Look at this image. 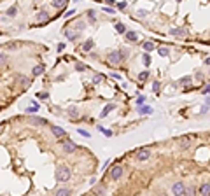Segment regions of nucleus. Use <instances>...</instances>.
Instances as JSON below:
<instances>
[{"instance_id":"obj_35","label":"nucleus","mask_w":210,"mask_h":196,"mask_svg":"<svg viewBox=\"0 0 210 196\" xmlns=\"http://www.w3.org/2000/svg\"><path fill=\"white\" fill-rule=\"evenodd\" d=\"M37 96H39L40 100H46V98H49V95H47V93H39Z\"/></svg>"},{"instance_id":"obj_25","label":"nucleus","mask_w":210,"mask_h":196,"mask_svg":"<svg viewBox=\"0 0 210 196\" xmlns=\"http://www.w3.org/2000/svg\"><path fill=\"white\" fill-rule=\"evenodd\" d=\"M116 30H117L119 33H124V32H126V26H124L123 23H117V25H116Z\"/></svg>"},{"instance_id":"obj_40","label":"nucleus","mask_w":210,"mask_h":196,"mask_svg":"<svg viewBox=\"0 0 210 196\" xmlns=\"http://www.w3.org/2000/svg\"><path fill=\"white\" fill-rule=\"evenodd\" d=\"M74 14H75V11H74V9H70V11H68L65 16H67V18H70V16H74Z\"/></svg>"},{"instance_id":"obj_36","label":"nucleus","mask_w":210,"mask_h":196,"mask_svg":"<svg viewBox=\"0 0 210 196\" xmlns=\"http://www.w3.org/2000/svg\"><path fill=\"white\" fill-rule=\"evenodd\" d=\"M103 12H109V14H114L116 11H114L112 7H103Z\"/></svg>"},{"instance_id":"obj_42","label":"nucleus","mask_w":210,"mask_h":196,"mask_svg":"<svg viewBox=\"0 0 210 196\" xmlns=\"http://www.w3.org/2000/svg\"><path fill=\"white\" fill-rule=\"evenodd\" d=\"M5 124H7L5 121H4V123H0V133H2V132H4V128H5Z\"/></svg>"},{"instance_id":"obj_37","label":"nucleus","mask_w":210,"mask_h":196,"mask_svg":"<svg viewBox=\"0 0 210 196\" xmlns=\"http://www.w3.org/2000/svg\"><path fill=\"white\" fill-rule=\"evenodd\" d=\"M88 18H89L91 21H95V11H88Z\"/></svg>"},{"instance_id":"obj_20","label":"nucleus","mask_w":210,"mask_h":196,"mask_svg":"<svg viewBox=\"0 0 210 196\" xmlns=\"http://www.w3.org/2000/svg\"><path fill=\"white\" fill-rule=\"evenodd\" d=\"M103 79H105V75H103V74H96V75L93 77V82H95V84H100Z\"/></svg>"},{"instance_id":"obj_39","label":"nucleus","mask_w":210,"mask_h":196,"mask_svg":"<svg viewBox=\"0 0 210 196\" xmlns=\"http://www.w3.org/2000/svg\"><path fill=\"white\" fill-rule=\"evenodd\" d=\"M102 132H103L105 135H107V137H110V135H112V132H110V130H103V128H102Z\"/></svg>"},{"instance_id":"obj_11","label":"nucleus","mask_w":210,"mask_h":196,"mask_svg":"<svg viewBox=\"0 0 210 196\" xmlns=\"http://www.w3.org/2000/svg\"><path fill=\"white\" fill-rule=\"evenodd\" d=\"M32 74L37 77V75H42L44 74V65H35L33 67V70H32Z\"/></svg>"},{"instance_id":"obj_1","label":"nucleus","mask_w":210,"mask_h":196,"mask_svg":"<svg viewBox=\"0 0 210 196\" xmlns=\"http://www.w3.org/2000/svg\"><path fill=\"white\" fill-rule=\"evenodd\" d=\"M54 177H56L58 182H67V180L70 179V168L65 166V165L58 166V168H56V173H54Z\"/></svg>"},{"instance_id":"obj_22","label":"nucleus","mask_w":210,"mask_h":196,"mask_svg":"<svg viewBox=\"0 0 210 196\" xmlns=\"http://www.w3.org/2000/svg\"><path fill=\"white\" fill-rule=\"evenodd\" d=\"M68 116H70L72 119H75V117L79 116V112H77V109H75V107H72V109H68Z\"/></svg>"},{"instance_id":"obj_43","label":"nucleus","mask_w":210,"mask_h":196,"mask_svg":"<svg viewBox=\"0 0 210 196\" xmlns=\"http://www.w3.org/2000/svg\"><path fill=\"white\" fill-rule=\"evenodd\" d=\"M208 90H210V88H208V84H205V88H203V95H208Z\"/></svg>"},{"instance_id":"obj_7","label":"nucleus","mask_w":210,"mask_h":196,"mask_svg":"<svg viewBox=\"0 0 210 196\" xmlns=\"http://www.w3.org/2000/svg\"><path fill=\"white\" fill-rule=\"evenodd\" d=\"M51 132H53V135H54V137H63V135H67V133H65V130L60 128V126H51Z\"/></svg>"},{"instance_id":"obj_46","label":"nucleus","mask_w":210,"mask_h":196,"mask_svg":"<svg viewBox=\"0 0 210 196\" xmlns=\"http://www.w3.org/2000/svg\"><path fill=\"white\" fill-rule=\"evenodd\" d=\"M179 2H180V0H179Z\"/></svg>"},{"instance_id":"obj_10","label":"nucleus","mask_w":210,"mask_h":196,"mask_svg":"<svg viewBox=\"0 0 210 196\" xmlns=\"http://www.w3.org/2000/svg\"><path fill=\"white\" fill-rule=\"evenodd\" d=\"M208 193H210V184H208V182H203V184L200 186V194L207 196Z\"/></svg>"},{"instance_id":"obj_12","label":"nucleus","mask_w":210,"mask_h":196,"mask_svg":"<svg viewBox=\"0 0 210 196\" xmlns=\"http://www.w3.org/2000/svg\"><path fill=\"white\" fill-rule=\"evenodd\" d=\"M37 19L40 21V23H44V21H47V19H49V12H46V11H40V12L37 14Z\"/></svg>"},{"instance_id":"obj_30","label":"nucleus","mask_w":210,"mask_h":196,"mask_svg":"<svg viewBox=\"0 0 210 196\" xmlns=\"http://www.w3.org/2000/svg\"><path fill=\"white\" fill-rule=\"evenodd\" d=\"M67 39H70V40H75V39H77V33H72V32H67Z\"/></svg>"},{"instance_id":"obj_38","label":"nucleus","mask_w":210,"mask_h":196,"mask_svg":"<svg viewBox=\"0 0 210 196\" xmlns=\"http://www.w3.org/2000/svg\"><path fill=\"white\" fill-rule=\"evenodd\" d=\"M79 133H81V135H84V137H89V133L86 132V130H79Z\"/></svg>"},{"instance_id":"obj_32","label":"nucleus","mask_w":210,"mask_h":196,"mask_svg":"<svg viewBox=\"0 0 210 196\" xmlns=\"http://www.w3.org/2000/svg\"><path fill=\"white\" fill-rule=\"evenodd\" d=\"M179 82H180V84H189V82H191V77H182Z\"/></svg>"},{"instance_id":"obj_4","label":"nucleus","mask_w":210,"mask_h":196,"mask_svg":"<svg viewBox=\"0 0 210 196\" xmlns=\"http://www.w3.org/2000/svg\"><path fill=\"white\" fill-rule=\"evenodd\" d=\"M149 158H151V149H140L137 152V159L138 161H147Z\"/></svg>"},{"instance_id":"obj_8","label":"nucleus","mask_w":210,"mask_h":196,"mask_svg":"<svg viewBox=\"0 0 210 196\" xmlns=\"http://www.w3.org/2000/svg\"><path fill=\"white\" fill-rule=\"evenodd\" d=\"M138 114H142V116H149V114H152V107H149V105H142L140 109H138Z\"/></svg>"},{"instance_id":"obj_3","label":"nucleus","mask_w":210,"mask_h":196,"mask_svg":"<svg viewBox=\"0 0 210 196\" xmlns=\"http://www.w3.org/2000/svg\"><path fill=\"white\" fill-rule=\"evenodd\" d=\"M123 58H124V56H123V53H121V51H112V53L107 56V60H109L112 65H117V63H121V61H123Z\"/></svg>"},{"instance_id":"obj_13","label":"nucleus","mask_w":210,"mask_h":196,"mask_svg":"<svg viewBox=\"0 0 210 196\" xmlns=\"http://www.w3.org/2000/svg\"><path fill=\"white\" fill-rule=\"evenodd\" d=\"M114 107H116L114 103H109V105H107V107H105L103 111H102V114H100V116H102V117H105V116H109V112H110V111H114Z\"/></svg>"},{"instance_id":"obj_33","label":"nucleus","mask_w":210,"mask_h":196,"mask_svg":"<svg viewBox=\"0 0 210 196\" xmlns=\"http://www.w3.org/2000/svg\"><path fill=\"white\" fill-rule=\"evenodd\" d=\"M7 61V54H0V65H4Z\"/></svg>"},{"instance_id":"obj_17","label":"nucleus","mask_w":210,"mask_h":196,"mask_svg":"<svg viewBox=\"0 0 210 196\" xmlns=\"http://www.w3.org/2000/svg\"><path fill=\"white\" fill-rule=\"evenodd\" d=\"M65 4H67V0H53V5H54L56 9H61V7H65Z\"/></svg>"},{"instance_id":"obj_41","label":"nucleus","mask_w":210,"mask_h":196,"mask_svg":"<svg viewBox=\"0 0 210 196\" xmlns=\"http://www.w3.org/2000/svg\"><path fill=\"white\" fill-rule=\"evenodd\" d=\"M152 90H154V91L159 90V82H154V84H152Z\"/></svg>"},{"instance_id":"obj_9","label":"nucleus","mask_w":210,"mask_h":196,"mask_svg":"<svg viewBox=\"0 0 210 196\" xmlns=\"http://www.w3.org/2000/svg\"><path fill=\"white\" fill-rule=\"evenodd\" d=\"M170 33H172V35H175V37H182V35H186L187 32H186V28H172V30H170Z\"/></svg>"},{"instance_id":"obj_5","label":"nucleus","mask_w":210,"mask_h":196,"mask_svg":"<svg viewBox=\"0 0 210 196\" xmlns=\"http://www.w3.org/2000/svg\"><path fill=\"white\" fill-rule=\"evenodd\" d=\"M121 175H123V166H114V168H112V172H110L112 180H119V179H121Z\"/></svg>"},{"instance_id":"obj_26","label":"nucleus","mask_w":210,"mask_h":196,"mask_svg":"<svg viewBox=\"0 0 210 196\" xmlns=\"http://www.w3.org/2000/svg\"><path fill=\"white\" fill-rule=\"evenodd\" d=\"M75 68H77L79 72H84V70H86L88 67H86V65H84V63H75Z\"/></svg>"},{"instance_id":"obj_2","label":"nucleus","mask_w":210,"mask_h":196,"mask_svg":"<svg viewBox=\"0 0 210 196\" xmlns=\"http://www.w3.org/2000/svg\"><path fill=\"white\" fill-rule=\"evenodd\" d=\"M61 147H63V152H67V154H72V152L77 151V144H74L72 140H61Z\"/></svg>"},{"instance_id":"obj_27","label":"nucleus","mask_w":210,"mask_h":196,"mask_svg":"<svg viewBox=\"0 0 210 196\" xmlns=\"http://www.w3.org/2000/svg\"><path fill=\"white\" fill-rule=\"evenodd\" d=\"M144 65H145V67H149V65H151V56L149 54H144Z\"/></svg>"},{"instance_id":"obj_18","label":"nucleus","mask_w":210,"mask_h":196,"mask_svg":"<svg viewBox=\"0 0 210 196\" xmlns=\"http://www.w3.org/2000/svg\"><path fill=\"white\" fill-rule=\"evenodd\" d=\"M5 14H7V16H9V18H14V16H16V14H18V7H16V5H12V7H9V9H7V12H5Z\"/></svg>"},{"instance_id":"obj_44","label":"nucleus","mask_w":210,"mask_h":196,"mask_svg":"<svg viewBox=\"0 0 210 196\" xmlns=\"http://www.w3.org/2000/svg\"><path fill=\"white\" fill-rule=\"evenodd\" d=\"M137 103L142 105V103H144V96H138V98H137Z\"/></svg>"},{"instance_id":"obj_16","label":"nucleus","mask_w":210,"mask_h":196,"mask_svg":"<svg viewBox=\"0 0 210 196\" xmlns=\"http://www.w3.org/2000/svg\"><path fill=\"white\" fill-rule=\"evenodd\" d=\"M191 142H193V140H191V138H189V137H182V138H180V145H182L184 149H186V147H189V145H191Z\"/></svg>"},{"instance_id":"obj_23","label":"nucleus","mask_w":210,"mask_h":196,"mask_svg":"<svg viewBox=\"0 0 210 196\" xmlns=\"http://www.w3.org/2000/svg\"><path fill=\"white\" fill-rule=\"evenodd\" d=\"M56 194H58V196H67V194H70V189H67V187L58 189V191H56Z\"/></svg>"},{"instance_id":"obj_19","label":"nucleus","mask_w":210,"mask_h":196,"mask_svg":"<svg viewBox=\"0 0 210 196\" xmlns=\"http://www.w3.org/2000/svg\"><path fill=\"white\" fill-rule=\"evenodd\" d=\"M37 111H39V103H33V105H30V107L26 109V112H28V114H35Z\"/></svg>"},{"instance_id":"obj_34","label":"nucleus","mask_w":210,"mask_h":196,"mask_svg":"<svg viewBox=\"0 0 210 196\" xmlns=\"http://www.w3.org/2000/svg\"><path fill=\"white\" fill-rule=\"evenodd\" d=\"M18 81H19V82H23V84H28V79H26L25 75H21V77H18Z\"/></svg>"},{"instance_id":"obj_45","label":"nucleus","mask_w":210,"mask_h":196,"mask_svg":"<svg viewBox=\"0 0 210 196\" xmlns=\"http://www.w3.org/2000/svg\"><path fill=\"white\" fill-rule=\"evenodd\" d=\"M105 2H107V4H110V5H112V4H114V0H105Z\"/></svg>"},{"instance_id":"obj_15","label":"nucleus","mask_w":210,"mask_h":196,"mask_svg":"<svg viewBox=\"0 0 210 196\" xmlns=\"http://www.w3.org/2000/svg\"><path fill=\"white\" fill-rule=\"evenodd\" d=\"M93 46H95V42L89 39V40H86V42L82 44V49H84V51H89V49H93Z\"/></svg>"},{"instance_id":"obj_31","label":"nucleus","mask_w":210,"mask_h":196,"mask_svg":"<svg viewBox=\"0 0 210 196\" xmlns=\"http://www.w3.org/2000/svg\"><path fill=\"white\" fill-rule=\"evenodd\" d=\"M147 77H149V72H142V74L138 75V79H140V81H145Z\"/></svg>"},{"instance_id":"obj_6","label":"nucleus","mask_w":210,"mask_h":196,"mask_svg":"<svg viewBox=\"0 0 210 196\" xmlns=\"http://www.w3.org/2000/svg\"><path fill=\"white\" fill-rule=\"evenodd\" d=\"M184 189H186L184 182H177V184H173V187H172V193H173V194H179V196H182V194H184Z\"/></svg>"},{"instance_id":"obj_14","label":"nucleus","mask_w":210,"mask_h":196,"mask_svg":"<svg viewBox=\"0 0 210 196\" xmlns=\"http://www.w3.org/2000/svg\"><path fill=\"white\" fill-rule=\"evenodd\" d=\"M124 37H126V40H130V42H135L138 35H137L135 32H124Z\"/></svg>"},{"instance_id":"obj_21","label":"nucleus","mask_w":210,"mask_h":196,"mask_svg":"<svg viewBox=\"0 0 210 196\" xmlns=\"http://www.w3.org/2000/svg\"><path fill=\"white\" fill-rule=\"evenodd\" d=\"M144 49H145L147 53H151V51L154 49V44H152V42H144Z\"/></svg>"},{"instance_id":"obj_28","label":"nucleus","mask_w":210,"mask_h":196,"mask_svg":"<svg viewBox=\"0 0 210 196\" xmlns=\"http://www.w3.org/2000/svg\"><path fill=\"white\" fill-rule=\"evenodd\" d=\"M33 123H35V124H46V119H42V117H33Z\"/></svg>"},{"instance_id":"obj_24","label":"nucleus","mask_w":210,"mask_h":196,"mask_svg":"<svg viewBox=\"0 0 210 196\" xmlns=\"http://www.w3.org/2000/svg\"><path fill=\"white\" fill-rule=\"evenodd\" d=\"M158 53H159L161 56H168V54H170V49H168V47H159Z\"/></svg>"},{"instance_id":"obj_29","label":"nucleus","mask_w":210,"mask_h":196,"mask_svg":"<svg viewBox=\"0 0 210 196\" xmlns=\"http://www.w3.org/2000/svg\"><path fill=\"white\" fill-rule=\"evenodd\" d=\"M194 193H196L194 187H187V189H184V194H194Z\"/></svg>"}]
</instances>
